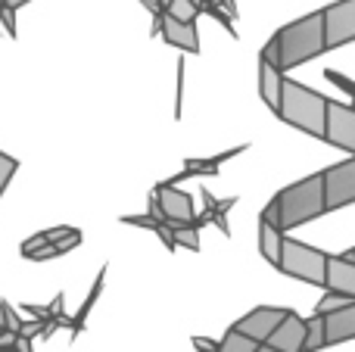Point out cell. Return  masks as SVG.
<instances>
[{"instance_id":"2","label":"cell","mask_w":355,"mask_h":352,"mask_svg":"<svg viewBox=\"0 0 355 352\" xmlns=\"http://www.w3.org/2000/svg\"><path fill=\"white\" fill-rule=\"evenodd\" d=\"M327 103L331 100L324 94H318L315 87L300 85L293 78H284V94H281V106H277L275 116L284 125L302 131V134L315 137V141H324L327 134Z\"/></svg>"},{"instance_id":"5","label":"cell","mask_w":355,"mask_h":352,"mask_svg":"<svg viewBox=\"0 0 355 352\" xmlns=\"http://www.w3.org/2000/svg\"><path fill=\"white\" fill-rule=\"evenodd\" d=\"M324 181V209H343V206L355 203V156L337 162V166H327L321 172Z\"/></svg>"},{"instance_id":"19","label":"cell","mask_w":355,"mask_h":352,"mask_svg":"<svg viewBox=\"0 0 355 352\" xmlns=\"http://www.w3.org/2000/svg\"><path fill=\"white\" fill-rule=\"evenodd\" d=\"M172 234H175L178 247L190 249V253H196V249H200V225H196V222H187V225L172 222Z\"/></svg>"},{"instance_id":"28","label":"cell","mask_w":355,"mask_h":352,"mask_svg":"<svg viewBox=\"0 0 355 352\" xmlns=\"http://www.w3.org/2000/svg\"><path fill=\"white\" fill-rule=\"evenodd\" d=\"M47 315L56 318V322H62V324H69V318H66V293H56L53 303L47 306Z\"/></svg>"},{"instance_id":"25","label":"cell","mask_w":355,"mask_h":352,"mask_svg":"<svg viewBox=\"0 0 355 352\" xmlns=\"http://www.w3.org/2000/svg\"><path fill=\"white\" fill-rule=\"evenodd\" d=\"M324 78L331 81V85H337L343 94H349L352 103H355V78H346V75H343V72H337V69H327Z\"/></svg>"},{"instance_id":"36","label":"cell","mask_w":355,"mask_h":352,"mask_svg":"<svg viewBox=\"0 0 355 352\" xmlns=\"http://www.w3.org/2000/svg\"><path fill=\"white\" fill-rule=\"evenodd\" d=\"M181 75H184V66H181V62H178V103H181V87H184ZM175 118H181V106H175Z\"/></svg>"},{"instance_id":"4","label":"cell","mask_w":355,"mask_h":352,"mask_svg":"<svg viewBox=\"0 0 355 352\" xmlns=\"http://www.w3.org/2000/svg\"><path fill=\"white\" fill-rule=\"evenodd\" d=\"M277 272L287 274V278L306 281L312 287H324L327 278V253L312 243H302L296 237L284 234V249H281V265Z\"/></svg>"},{"instance_id":"26","label":"cell","mask_w":355,"mask_h":352,"mask_svg":"<svg viewBox=\"0 0 355 352\" xmlns=\"http://www.w3.org/2000/svg\"><path fill=\"white\" fill-rule=\"evenodd\" d=\"M81 240H85V237H81V231H78V228H72L66 237H60V240H56L53 247L60 249V256H66V253H72V249H78V247H81Z\"/></svg>"},{"instance_id":"11","label":"cell","mask_w":355,"mask_h":352,"mask_svg":"<svg viewBox=\"0 0 355 352\" xmlns=\"http://www.w3.org/2000/svg\"><path fill=\"white\" fill-rule=\"evenodd\" d=\"M268 346H275L277 352H302V343H306V318H300L296 312L287 309L284 322L271 331Z\"/></svg>"},{"instance_id":"8","label":"cell","mask_w":355,"mask_h":352,"mask_svg":"<svg viewBox=\"0 0 355 352\" xmlns=\"http://www.w3.org/2000/svg\"><path fill=\"white\" fill-rule=\"evenodd\" d=\"M156 200H159L162 206V215H166V222H178V225H187V222H196V206H193V197L184 191H178L172 184H156L153 191Z\"/></svg>"},{"instance_id":"38","label":"cell","mask_w":355,"mask_h":352,"mask_svg":"<svg viewBox=\"0 0 355 352\" xmlns=\"http://www.w3.org/2000/svg\"><path fill=\"white\" fill-rule=\"evenodd\" d=\"M3 3H6V6H12V10H22V6H25V3H31V0H3Z\"/></svg>"},{"instance_id":"3","label":"cell","mask_w":355,"mask_h":352,"mask_svg":"<svg viewBox=\"0 0 355 352\" xmlns=\"http://www.w3.org/2000/svg\"><path fill=\"white\" fill-rule=\"evenodd\" d=\"M271 200H275L277 209H281V231L284 234L315 222V218H321L327 212L321 172L309 175V178H302V181H293V184H287L284 191H277Z\"/></svg>"},{"instance_id":"9","label":"cell","mask_w":355,"mask_h":352,"mask_svg":"<svg viewBox=\"0 0 355 352\" xmlns=\"http://www.w3.org/2000/svg\"><path fill=\"white\" fill-rule=\"evenodd\" d=\"M284 315H287V309H275V306H259V309L246 312L243 318H237L231 328H237L240 334L252 337L256 343H265V340L271 337V331H275L277 324L284 322Z\"/></svg>"},{"instance_id":"42","label":"cell","mask_w":355,"mask_h":352,"mask_svg":"<svg viewBox=\"0 0 355 352\" xmlns=\"http://www.w3.org/2000/svg\"><path fill=\"white\" fill-rule=\"evenodd\" d=\"M0 10H3V0H0Z\"/></svg>"},{"instance_id":"21","label":"cell","mask_w":355,"mask_h":352,"mask_svg":"<svg viewBox=\"0 0 355 352\" xmlns=\"http://www.w3.org/2000/svg\"><path fill=\"white\" fill-rule=\"evenodd\" d=\"M200 6H202V12H206V16H212L218 25H225V28L231 31V37H240V35H237V28H234V16H231L227 10H221L218 0H202Z\"/></svg>"},{"instance_id":"20","label":"cell","mask_w":355,"mask_h":352,"mask_svg":"<svg viewBox=\"0 0 355 352\" xmlns=\"http://www.w3.org/2000/svg\"><path fill=\"white\" fill-rule=\"evenodd\" d=\"M166 12L175 16V19H181V22H196V16L202 12V6L193 3V0H172V3L166 6Z\"/></svg>"},{"instance_id":"35","label":"cell","mask_w":355,"mask_h":352,"mask_svg":"<svg viewBox=\"0 0 355 352\" xmlns=\"http://www.w3.org/2000/svg\"><path fill=\"white\" fill-rule=\"evenodd\" d=\"M193 346L200 352H218V343L215 340H206V337H193Z\"/></svg>"},{"instance_id":"6","label":"cell","mask_w":355,"mask_h":352,"mask_svg":"<svg viewBox=\"0 0 355 352\" xmlns=\"http://www.w3.org/2000/svg\"><path fill=\"white\" fill-rule=\"evenodd\" d=\"M324 16V47L337 50L355 41V0H337L321 10Z\"/></svg>"},{"instance_id":"18","label":"cell","mask_w":355,"mask_h":352,"mask_svg":"<svg viewBox=\"0 0 355 352\" xmlns=\"http://www.w3.org/2000/svg\"><path fill=\"white\" fill-rule=\"evenodd\" d=\"M259 343L252 337L240 334L237 328H227V334L218 340V352H256Z\"/></svg>"},{"instance_id":"37","label":"cell","mask_w":355,"mask_h":352,"mask_svg":"<svg viewBox=\"0 0 355 352\" xmlns=\"http://www.w3.org/2000/svg\"><path fill=\"white\" fill-rule=\"evenodd\" d=\"M16 352H35V349H31V340H28V337L16 334Z\"/></svg>"},{"instance_id":"27","label":"cell","mask_w":355,"mask_h":352,"mask_svg":"<svg viewBox=\"0 0 355 352\" xmlns=\"http://www.w3.org/2000/svg\"><path fill=\"white\" fill-rule=\"evenodd\" d=\"M119 222H122V225H135V228H147V231H153L156 225H159V218H153V215L147 212V215H122ZM162 222H166V218H162Z\"/></svg>"},{"instance_id":"17","label":"cell","mask_w":355,"mask_h":352,"mask_svg":"<svg viewBox=\"0 0 355 352\" xmlns=\"http://www.w3.org/2000/svg\"><path fill=\"white\" fill-rule=\"evenodd\" d=\"M324 346H327V340H324V315L315 312L312 318H306V343H302V352H318Z\"/></svg>"},{"instance_id":"7","label":"cell","mask_w":355,"mask_h":352,"mask_svg":"<svg viewBox=\"0 0 355 352\" xmlns=\"http://www.w3.org/2000/svg\"><path fill=\"white\" fill-rule=\"evenodd\" d=\"M324 141L331 147L346 150L349 156H355V103H327V134Z\"/></svg>"},{"instance_id":"40","label":"cell","mask_w":355,"mask_h":352,"mask_svg":"<svg viewBox=\"0 0 355 352\" xmlns=\"http://www.w3.org/2000/svg\"><path fill=\"white\" fill-rule=\"evenodd\" d=\"M343 259H349V262H355V247H352V249H346V253H343Z\"/></svg>"},{"instance_id":"16","label":"cell","mask_w":355,"mask_h":352,"mask_svg":"<svg viewBox=\"0 0 355 352\" xmlns=\"http://www.w3.org/2000/svg\"><path fill=\"white\" fill-rule=\"evenodd\" d=\"M103 278H106V265L100 268L97 281H94V287H91V293H87V299H85V303H81L78 315H75V318H69V331H72V337H78L81 331H85V322H87V315H91V312H94V306H97L100 293H103Z\"/></svg>"},{"instance_id":"32","label":"cell","mask_w":355,"mask_h":352,"mask_svg":"<svg viewBox=\"0 0 355 352\" xmlns=\"http://www.w3.org/2000/svg\"><path fill=\"white\" fill-rule=\"evenodd\" d=\"M56 256H60V249L53 247V243H44L41 249H35V253L28 256L31 262H47V259H56Z\"/></svg>"},{"instance_id":"12","label":"cell","mask_w":355,"mask_h":352,"mask_svg":"<svg viewBox=\"0 0 355 352\" xmlns=\"http://www.w3.org/2000/svg\"><path fill=\"white\" fill-rule=\"evenodd\" d=\"M284 78H287V72H281V69H277L268 56L259 53V94H262L265 106H268L271 112H277V106H281Z\"/></svg>"},{"instance_id":"33","label":"cell","mask_w":355,"mask_h":352,"mask_svg":"<svg viewBox=\"0 0 355 352\" xmlns=\"http://www.w3.org/2000/svg\"><path fill=\"white\" fill-rule=\"evenodd\" d=\"M22 315L25 318H50L47 315V306H28V303L22 306Z\"/></svg>"},{"instance_id":"10","label":"cell","mask_w":355,"mask_h":352,"mask_svg":"<svg viewBox=\"0 0 355 352\" xmlns=\"http://www.w3.org/2000/svg\"><path fill=\"white\" fill-rule=\"evenodd\" d=\"M159 37L168 47H178V50H184V53H200V31H196V22H181V19L162 12Z\"/></svg>"},{"instance_id":"31","label":"cell","mask_w":355,"mask_h":352,"mask_svg":"<svg viewBox=\"0 0 355 352\" xmlns=\"http://www.w3.org/2000/svg\"><path fill=\"white\" fill-rule=\"evenodd\" d=\"M0 22H3L6 35L16 37V10H12V6H6V3H3V10H0Z\"/></svg>"},{"instance_id":"13","label":"cell","mask_w":355,"mask_h":352,"mask_svg":"<svg viewBox=\"0 0 355 352\" xmlns=\"http://www.w3.org/2000/svg\"><path fill=\"white\" fill-rule=\"evenodd\" d=\"M324 290L346 293L355 299V262L343 259V256H327V278Z\"/></svg>"},{"instance_id":"15","label":"cell","mask_w":355,"mask_h":352,"mask_svg":"<svg viewBox=\"0 0 355 352\" xmlns=\"http://www.w3.org/2000/svg\"><path fill=\"white\" fill-rule=\"evenodd\" d=\"M281 249H284V231L277 225L259 218V253L265 256V262L271 268L281 265Z\"/></svg>"},{"instance_id":"1","label":"cell","mask_w":355,"mask_h":352,"mask_svg":"<svg viewBox=\"0 0 355 352\" xmlns=\"http://www.w3.org/2000/svg\"><path fill=\"white\" fill-rule=\"evenodd\" d=\"M259 53L268 56L281 72H290V69H296V66H302V62L315 60V56L327 53V47H324V16H321V10L306 12V16L287 22L284 28H277Z\"/></svg>"},{"instance_id":"23","label":"cell","mask_w":355,"mask_h":352,"mask_svg":"<svg viewBox=\"0 0 355 352\" xmlns=\"http://www.w3.org/2000/svg\"><path fill=\"white\" fill-rule=\"evenodd\" d=\"M16 172H19V159L0 150V197L6 193V187H10V181L16 178Z\"/></svg>"},{"instance_id":"14","label":"cell","mask_w":355,"mask_h":352,"mask_svg":"<svg viewBox=\"0 0 355 352\" xmlns=\"http://www.w3.org/2000/svg\"><path fill=\"white\" fill-rule=\"evenodd\" d=\"M324 340H327V346L355 340V303L324 315Z\"/></svg>"},{"instance_id":"29","label":"cell","mask_w":355,"mask_h":352,"mask_svg":"<svg viewBox=\"0 0 355 352\" xmlns=\"http://www.w3.org/2000/svg\"><path fill=\"white\" fill-rule=\"evenodd\" d=\"M153 234L159 237L162 243H166V249H172V253L178 249V243H175V234H172V222H159V225H156V228H153Z\"/></svg>"},{"instance_id":"41","label":"cell","mask_w":355,"mask_h":352,"mask_svg":"<svg viewBox=\"0 0 355 352\" xmlns=\"http://www.w3.org/2000/svg\"><path fill=\"white\" fill-rule=\"evenodd\" d=\"M156 3H159V6H162V10H166V6H168V3H172V0H156Z\"/></svg>"},{"instance_id":"34","label":"cell","mask_w":355,"mask_h":352,"mask_svg":"<svg viewBox=\"0 0 355 352\" xmlns=\"http://www.w3.org/2000/svg\"><path fill=\"white\" fill-rule=\"evenodd\" d=\"M69 231H72V225H56V228H50V231H47V240H50V243H56L60 237H66Z\"/></svg>"},{"instance_id":"30","label":"cell","mask_w":355,"mask_h":352,"mask_svg":"<svg viewBox=\"0 0 355 352\" xmlns=\"http://www.w3.org/2000/svg\"><path fill=\"white\" fill-rule=\"evenodd\" d=\"M44 243H50V240H47V231H41V234H35V237H28V240H22V247H19V253H22L25 259H28V256L35 253V249H41Z\"/></svg>"},{"instance_id":"43","label":"cell","mask_w":355,"mask_h":352,"mask_svg":"<svg viewBox=\"0 0 355 352\" xmlns=\"http://www.w3.org/2000/svg\"><path fill=\"white\" fill-rule=\"evenodd\" d=\"M193 3H202V0H193Z\"/></svg>"},{"instance_id":"22","label":"cell","mask_w":355,"mask_h":352,"mask_svg":"<svg viewBox=\"0 0 355 352\" xmlns=\"http://www.w3.org/2000/svg\"><path fill=\"white\" fill-rule=\"evenodd\" d=\"M349 303H355L352 297H346V293H334V290H327L324 297H321V303L315 306V312H318V315H331V312L343 309V306H349Z\"/></svg>"},{"instance_id":"24","label":"cell","mask_w":355,"mask_h":352,"mask_svg":"<svg viewBox=\"0 0 355 352\" xmlns=\"http://www.w3.org/2000/svg\"><path fill=\"white\" fill-rule=\"evenodd\" d=\"M19 328H22V318H19V312L12 309L6 299H0V331H12V334H19Z\"/></svg>"},{"instance_id":"39","label":"cell","mask_w":355,"mask_h":352,"mask_svg":"<svg viewBox=\"0 0 355 352\" xmlns=\"http://www.w3.org/2000/svg\"><path fill=\"white\" fill-rule=\"evenodd\" d=\"M256 352H277V349H275V346H268V343H259Z\"/></svg>"}]
</instances>
